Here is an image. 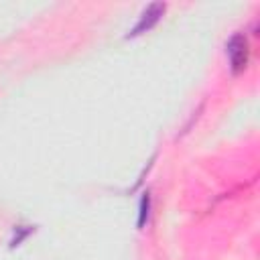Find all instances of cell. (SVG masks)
<instances>
[{
  "label": "cell",
  "mask_w": 260,
  "mask_h": 260,
  "mask_svg": "<svg viewBox=\"0 0 260 260\" xmlns=\"http://www.w3.org/2000/svg\"><path fill=\"white\" fill-rule=\"evenodd\" d=\"M148 213H150V195L144 193L140 199V211H138V228H142L148 221Z\"/></svg>",
  "instance_id": "cell-3"
},
{
  "label": "cell",
  "mask_w": 260,
  "mask_h": 260,
  "mask_svg": "<svg viewBox=\"0 0 260 260\" xmlns=\"http://www.w3.org/2000/svg\"><path fill=\"white\" fill-rule=\"evenodd\" d=\"M165 10H167V4H162V2H152L146 8H142L136 24L126 32V39H134V37H140V35L148 32L160 20V16L165 14Z\"/></svg>",
  "instance_id": "cell-2"
},
{
  "label": "cell",
  "mask_w": 260,
  "mask_h": 260,
  "mask_svg": "<svg viewBox=\"0 0 260 260\" xmlns=\"http://www.w3.org/2000/svg\"><path fill=\"white\" fill-rule=\"evenodd\" d=\"M225 55H228L230 69L234 75H238L246 69L248 57H250V47H248V39L244 32H236L230 37V41L225 43Z\"/></svg>",
  "instance_id": "cell-1"
}]
</instances>
